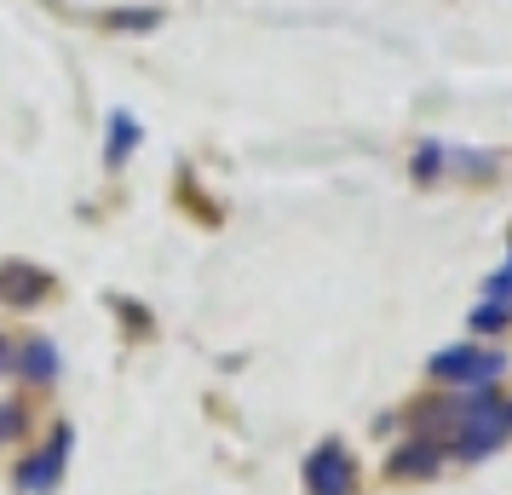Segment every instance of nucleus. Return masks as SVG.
<instances>
[{"label": "nucleus", "instance_id": "obj_5", "mask_svg": "<svg viewBox=\"0 0 512 495\" xmlns=\"http://www.w3.org/2000/svg\"><path fill=\"white\" fill-rule=\"evenodd\" d=\"M64 449H70V432H58L35 461H24L18 467V490H29V495H52L58 490V472H64Z\"/></svg>", "mask_w": 512, "mask_h": 495}, {"label": "nucleus", "instance_id": "obj_1", "mask_svg": "<svg viewBox=\"0 0 512 495\" xmlns=\"http://www.w3.org/2000/svg\"><path fill=\"white\" fill-rule=\"evenodd\" d=\"M507 432H512V409H501L489 392H478V398L466 403V415H461L455 455H461V461H484L489 449H501V438H507Z\"/></svg>", "mask_w": 512, "mask_h": 495}, {"label": "nucleus", "instance_id": "obj_8", "mask_svg": "<svg viewBox=\"0 0 512 495\" xmlns=\"http://www.w3.org/2000/svg\"><path fill=\"white\" fill-rule=\"evenodd\" d=\"M133 144H139V127H133L127 116H110V167L127 162V150H133Z\"/></svg>", "mask_w": 512, "mask_h": 495}, {"label": "nucleus", "instance_id": "obj_3", "mask_svg": "<svg viewBox=\"0 0 512 495\" xmlns=\"http://www.w3.org/2000/svg\"><path fill=\"white\" fill-rule=\"evenodd\" d=\"M305 495H357V467H351L340 438L311 449V461H305Z\"/></svg>", "mask_w": 512, "mask_h": 495}, {"label": "nucleus", "instance_id": "obj_4", "mask_svg": "<svg viewBox=\"0 0 512 495\" xmlns=\"http://www.w3.org/2000/svg\"><path fill=\"white\" fill-rule=\"evenodd\" d=\"M47 294H52V277L41 271V265H24V260L0 265V300H6V306L29 311V306H41Z\"/></svg>", "mask_w": 512, "mask_h": 495}, {"label": "nucleus", "instance_id": "obj_14", "mask_svg": "<svg viewBox=\"0 0 512 495\" xmlns=\"http://www.w3.org/2000/svg\"><path fill=\"white\" fill-rule=\"evenodd\" d=\"M12 363H18V352H12V346H6V334H0V375H6Z\"/></svg>", "mask_w": 512, "mask_h": 495}, {"label": "nucleus", "instance_id": "obj_7", "mask_svg": "<svg viewBox=\"0 0 512 495\" xmlns=\"http://www.w3.org/2000/svg\"><path fill=\"white\" fill-rule=\"evenodd\" d=\"M438 461H443V449L432 444V438H420V444H409V449H397L392 455V472L397 478H432Z\"/></svg>", "mask_w": 512, "mask_h": 495}, {"label": "nucleus", "instance_id": "obj_13", "mask_svg": "<svg viewBox=\"0 0 512 495\" xmlns=\"http://www.w3.org/2000/svg\"><path fill=\"white\" fill-rule=\"evenodd\" d=\"M455 167H461V173H495L489 156H455Z\"/></svg>", "mask_w": 512, "mask_h": 495}, {"label": "nucleus", "instance_id": "obj_11", "mask_svg": "<svg viewBox=\"0 0 512 495\" xmlns=\"http://www.w3.org/2000/svg\"><path fill=\"white\" fill-rule=\"evenodd\" d=\"M110 24H116V29H156V24H162V12H116Z\"/></svg>", "mask_w": 512, "mask_h": 495}, {"label": "nucleus", "instance_id": "obj_9", "mask_svg": "<svg viewBox=\"0 0 512 495\" xmlns=\"http://www.w3.org/2000/svg\"><path fill=\"white\" fill-rule=\"evenodd\" d=\"M24 432V403H0V444Z\"/></svg>", "mask_w": 512, "mask_h": 495}, {"label": "nucleus", "instance_id": "obj_10", "mask_svg": "<svg viewBox=\"0 0 512 495\" xmlns=\"http://www.w3.org/2000/svg\"><path fill=\"white\" fill-rule=\"evenodd\" d=\"M438 167H443V150H438V144H420V150H415V179H432Z\"/></svg>", "mask_w": 512, "mask_h": 495}, {"label": "nucleus", "instance_id": "obj_12", "mask_svg": "<svg viewBox=\"0 0 512 495\" xmlns=\"http://www.w3.org/2000/svg\"><path fill=\"white\" fill-rule=\"evenodd\" d=\"M507 317H512L507 306H484V311H478V317H472V329H484V334H495V329H501V323H507Z\"/></svg>", "mask_w": 512, "mask_h": 495}, {"label": "nucleus", "instance_id": "obj_6", "mask_svg": "<svg viewBox=\"0 0 512 495\" xmlns=\"http://www.w3.org/2000/svg\"><path fill=\"white\" fill-rule=\"evenodd\" d=\"M18 375L35 380V386H52L58 380V346H52L47 334H35L24 352H18Z\"/></svg>", "mask_w": 512, "mask_h": 495}, {"label": "nucleus", "instance_id": "obj_2", "mask_svg": "<svg viewBox=\"0 0 512 495\" xmlns=\"http://www.w3.org/2000/svg\"><path fill=\"white\" fill-rule=\"evenodd\" d=\"M501 369H507V357L478 352V346H449V352L432 357V380H443V386H478V392H484Z\"/></svg>", "mask_w": 512, "mask_h": 495}]
</instances>
